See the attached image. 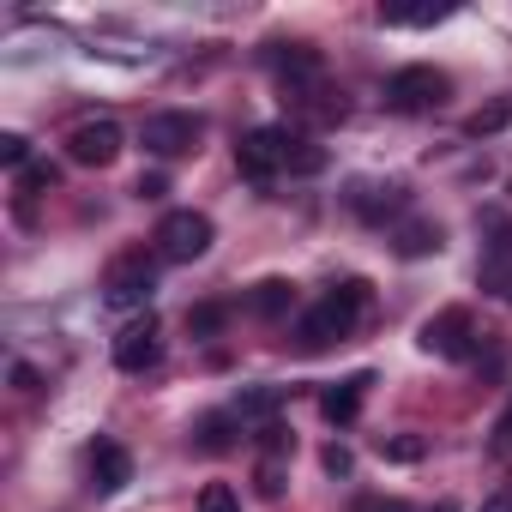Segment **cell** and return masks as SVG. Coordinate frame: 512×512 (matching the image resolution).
<instances>
[{"label":"cell","mask_w":512,"mask_h":512,"mask_svg":"<svg viewBox=\"0 0 512 512\" xmlns=\"http://www.w3.org/2000/svg\"><path fill=\"white\" fill-rule=\"evenodd\" d=\"M362 314H368V284L350 278V284H338L320 308H308V314L296 320V350H302V356H320V350L344 344V338L356 332Z\"/></svg>","instance_id":"6da1fadb"},{"label":"cell","mask_w":512,"mask_h":512,"mask_svg":"<svg viewBox=\"0 0 512 512\" xmlns=\"http://www.w3.org/2000/svg\"><path fill=\"white\" fill-rule=\"evenodd\" d=\"M157 296V260L145 247H133V253H121V260L103 272V308H115V314H127V308H145ZM151 314V308H145Z\"/></svg>","instance_id":"7a4b0ae2"},{"label":"cell","mask_w":512,"mask_h":512,"mask_svg":"<svg viewBox=\"0 0 512 512\" xmlns=\"http://www.w3.org/2000/svg\"><path fill=\"white\" fill-rule=\"evenodd\" d=\"M290 145H296V133L290 127H253V133H241V145H235V169L247 175V181H278V175H290Z\"/></svg>","instance_id":"3957f363"},{"label":"cell","mask_w":512,"mask_h":512,"mask_svg":"<svg viewBox=\"0 0 512 512\" xmlns=\"http://www.w3.org/2000/svg\"><path fill=\"white\" fill-rule=\"evenodd\" d=\"M151 241H157V260H169V266H193V260H205V253H211L217 229H211L205 211H169V217L157 223Z\"/></svg>","instance_id":"277c9868"},{"label":"cell","mask_w":512,"mask_h":512,"mask_svg":"<svg viewBox=\"0 0 512 512\" xmlns=\"http://www.w3.org/2000/svg\"><path fill=\"white\" fill-rule=\"evenodd\" d=\"M446 91H452V79L440 67H404L386 79V109L392 115H428L446 103Z\"/></svg>","instance_id":"5b68a950"},{"label":"cell","mask_w":512,"mask_h":512,"mask_svg":"<svg viewBox=\"0 0 512 512\" xmlns=\"http://www.w3.org/2000/svg\"><path fill=\"white\" fill-rule=\"evenodd\" d=\"M428 356H440V362H464L470 350H476V326H470V314L464 308H440L434 320H422V338H416Z\"/></svg>","instance_id":"8992f818"},{"label":"cell","mask_w":512,"mask_h":512,"mask_svg":"<svg viewBox=\"0 0 512 512\" xmlns=\"http://www.w3.org/2000/svg\"><path fill=\"white\" fill-rule=\"evenodd\" d=\"M67 157H73L79 169H109V163L121 157V127H115L109 115H97V121H79V127L67 133Z\"/></svg>","instance_id":"52a82bcc"},{"label":"cell","mask_w":512,"mask_h":512,"mask_svg":"<svg viewBox=\"0 0 512 512\" xmlns=\"http://www.w3.org/2000/svg\"><path fill=\"white\" fill-rule=\"evenodd\" d=\"M163 362V326H157V314H139L133 326H121V338H115V368L121 374H145V368H157Z\"/></svg>","instance_id":"ba28073f"},{"label":"cell","mask_w":512,"mask_h":512,"mask_svg":"<svg viewBox=\"0 0 512 512\" xmlns=\"http://www.w3.org/2000/svg\"><path fill=\"white\" fill-rule=\"evenodd\" d=\"M199 133H205V121H199V115L169 109V115H151L139 139H145V151H151V157H181V151H193V145H199Z\"/></svg>","instance_id":"9c48e42d"},{"label":"cell","mask_w":512,"mask_h":512,"mask_svg":"<svg viewBox=\"0 0 512 512\" xmlns=\"http://www.w3.org/2000/svg\"><path fill=\"white\" fill-rule=\"evenodd\" d=\"M350 205H356L362 223H386V217H398V211L410 205V187H404V181H356Z\"/></svg>","instance_id":"30bf717a"},{"label":"cell","mask_w":512,"mask_h":512,"mask_svg":"<svg viewBox=\"0 0 512 512\" xmlns=\"http://www.w3.org/2000/svg\"><path fill=\"white\" fill-rule=\"evenodd\" d=\"M133 482V452L121 440H97L91 446V488L97 494H121Z\"/></svg>","instance_id":"8fae6325"},{"label":"cell","mask_w":512,"mask_h":512,"mask_svg":"<svg viewBox=\"0 0 512 512\" xmlns=\"http://www.w3.org/2000/svg\"><path fill=\"white\" fill-rule=\"evenodd\" d=\"M368 386H374V374H350V380L326 386V392H320V416H326L332 428L356 422V416H362V398H368Z\"/></svg>","instance_id":"7c38bea8"},{"label":"cell","mask_w":512,"mask_h":512,"mask_svg":"<svg viewBox=\"0 0 512 512\" xmlns=\"http://www.w3.org/2000/svg\"><path fill=\"white\" fill-rule=\"evenodd\" d=\"M229 410H235V422H241V428H272V422H278V410H284V386H241Z\"/></svg>","instance_id":"4fadbf2b"},{"label":"cell","mask_w":512,"mask_h":512,"mask_svg":"<svg viewBox=\"0 0 512 512\" xmlns=\"http://www.w3.org/2000/svg\"><path fill=\"white\" fill-rule=\"evenodd\" d=\"M476 284H482L494 302H512V235H500V241L482 253V266H476Z\"/></svg>","instance_id":"5bb4252c"},{"label":"cell","mask_w":512,"mask_h":512,"mask_svg":"<svg viewBox=\"0 0 512 512\" xmlns=\"http://www.w3.org/2000/svg\"><path fill=\"white\" fill-rule=\"evenodd\" d=\"M452 19V0H416V7H380V25L386 31H422V25H440Z\"/></svg>","instance_id":"9a60e30c"},{"label":"cell","mask_w":512,"mask_h":512,"mask_svg":"<svg viewBox=\"0 0 512 512\" xmlns=\"http://www.w3.org/2000/svg\"><path fill=\"white\" fill-rule=\"evenodd\" d=\"M290 308H296V284H284V278L253 284V296H247V314L253 320H284Z\"/></svg>","instance_id":"2e32d148"},{"label":"cell","mask_w":512,"mask_h":512,"mask_svg":"<svg viewBox=\"0 0 512 512\" xmlns=\"http://www.w3.org/2000/svg\"><path fill=\"white\" fill-rule=\"evenodd\" d=\"M235 410H211V416H199V428H193V440H199V452H229L235 446Z\"/></svg>","instance_id":"e0dca14e"},{"label":"cell","mask_w":512,"mask_h":512,"mask_svg":"<svg viewBox=\"0 0 512 512\" xmlns=\"http://www.w3.org/2000/svg\"><path fill=\"white\" fill-rule=\"evenodd\" d=\"M440 247H446L440 223H404L398 229V253H404V260H428V253H440Z\"/></svg>","instance_id":"ac0fdd59"},{"label":"cell","mask_w":512,"mask_h":512,"mask_svg":"<svg viewBox=\"0 0 512 512\" xmlns=\"http://www.w3.org/2000/svg\"><path fill=\"white\" fill-rule=\"evenodd\" d=\"M422 452H428L422 434H386V440H380V458H386V464H422Z\"/></svg>","instance_id":"d6986e66"},{"label":"cell","mask_w":512,"mask_h":512,"mask_svg":"<svg viewBox=\"0 0 512 512\" xmlns=\"http://www.w3.org/2000/svg\"><path fill=\"white\" fill-rule=\"evenodd\" d=\"M320 169H326V145H314V139L296 133V145H290V175H320Z\"/></svg>","instance_id":"ffe728a7"},{"label":"cell","mask_w":512,"mask_h":512,"mask_svg":"<svg viewBox=\"0 0 512 512\" xmlns=\"http://www.w3.org/2000/svg\"><path fill=\"white\" fill-rule=\"evenodd\" d=\"M223 320H229V308H217V302L187 308V332H193V338H217V332H223Z\"/></svg>","instance_id":"44dd1931"},{"label":"cell","mask_w":512,"mask_h":512,"mask_svg":"<svg viewBox=\"0 0 512 512\" xmlns=\"http://www.w3.org/2000/svg\"><path fill=\"white\" fill-rule=\"evenodd\" d=\"M506 121H512V103H488V109H476V115L464 121V133H470V139H482V133H500Z\"/></svg>","instance_id":"7402d4cb"},{"label":"cell","mask_w":512,"mask_h":512,"mask_svg":"<svg viewBox=\"0 0 512 512\" xmlns=\"http://www.w3.org/2000/svg\"><path fill=\"white\" fill-rule=\"evenodd\" d=\"M199 512H241V494L229 482H205L199 488Z\"/></svg>","instance_id":"603a6c76"},{"label":"cell","mask_w":512,"mask_h":512,"mask_svg":"<svg viewBox=\"0 0 512 512\" xmlns=\"http://www.w3.org/2000/svg\"><path fill=\"white\" fill-rule=\"evenodd\" d=\"M0 163H7V169H31V139L25 133H0Z\"/></svg>","instance_id":"cb8c5ba5"},{"label":"cell","mask_w":512,"mask_h":512,"mask_svg":"<svg viewBox=\"0 0 512 512\" xmlns=\"http://www.w3.org/2000/svg\"><path fill=\"white\" fill-rule=\"evenodd\" d=\"M55 181H61L55 163H31V169H19V187H25V193H49Z\"/></svg>","instance_id":"d4e9b609"},{"label":"cell","mask_w":512,"mask_h":512,"mask_svg":"<svg viewBox=\"0 0 512 512\" xmlns=\"http://www.w3.org/2000/svg\"><path fill=\"white\" fill-rule=\"evenodd\" d=\"M488 446H494V458H512V404L500 410V422H494V440H488Z\"/></svg>","instance_id":"484cf974"},{"label":"cell","mask_w":512,"mask_h":512,"mask_svg":"<svg viewBox=\"0 0 512 512\" xmlns=\"http://www.w3.org/2000/svg\"><path fill=\"white\" fill-rule=\"evenodd\" d=\"M260 494H272V500L284 494V464H278V458H266V464H260Z\"/></svg>","instance_id":"4316f807"},{"label":"cell","mask_w":512,"mask_h":512,"mask_svg":"<svg viewBox=\"0 0 512 512\" xmlns=\"http://www.w3.org/2000/svg\"><path fill=\"white\" fill-rule=\"evenodd\" d=\"M326 470H332V476H350V470H356L350 446H326Z\"/></svg>","instance_id":"83f0119b"},{"label":"cell","mask_w":512,"mask_h":512,"mask_svg":"<svg viewBox=\"0 0 512 512\" xmlns=\"http://www.w3.org/2000/svg\"><path fill=\"white\" fill-rule=\"evenodd\" d=\"M133 193H139V199H163V193H169V181H163V175H139V187H133Z\"/></svg>","instance_id":"f1b7e54d"},{"label":"cell","mask_w":512,"mask_h":512,"mask_svg":"<svg viewBox=\"0 0 512 512\" xmlns=\"http://www.w3.org/2000/svg\"><path fill=\"white\" fill-rule=\"evenodd\" d=\"M13 386H19V392H37V368H31V362H13Z\"/></svg>","instance_id":"f546056e"},{"label":"cell","mask_w":512,"mask_h":512,"mask_svg":"<svg viewBox=\"0 0 512 512\" xmlns=\"http://www.w3.org/2000/svg\"><path fill=\"white\" fill-rule=\"evenodd\" d=\"M476 512H512V488H494V494H488Z\"/></svg>","instance_id":"4dcf8cb0"},{"label":"cell","mask_w":512,"mask_h":512,"mask_svg":"<svg viewBox=\"0 0 512 512\" xmlns=\"http://www.w3.org/2000/svg\"><path fill=\"white\" fill-rule=\"evenodd\" d=\"M368 512H410V506H404V500H374Z\"/></svg>","instance_id":"1f68e13d"},{"label":"cell","mask_w":512,"mask_h":512,"mask_svg":"<svg viewBox=\"0 0 512 512\" xmlns=\"http://www.w3.org/2000/svg\"><path fill=\"white\" fill-rule=\"evenodd\" d=\"M434 512H458V506H452V500H440V506H434Z\"/></svg>","instance_id":"d6a6232c"}]
</instances>
